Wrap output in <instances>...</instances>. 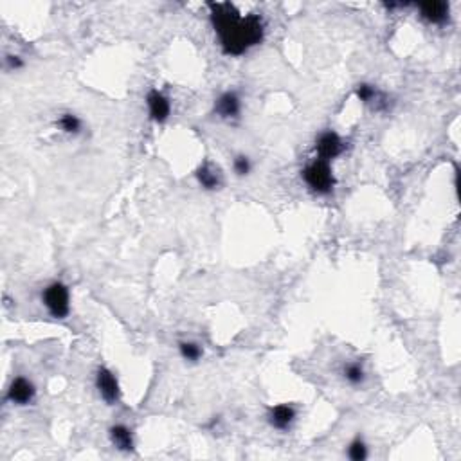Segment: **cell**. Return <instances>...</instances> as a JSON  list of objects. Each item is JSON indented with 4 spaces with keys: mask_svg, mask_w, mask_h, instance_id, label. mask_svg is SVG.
Listing matches in <instances>:
<instances>
[{
    "mask_svg": "<svg viewBox=\"0 0 461 461\" xmlns=\"http://www.w3.org/2000/svg\"><path fill=\"white\" fill-rule=\"evenodd\" d=\"M209 8H211V22L226 54L242 56L263 40L265 26L262 17L258 15L244 17L238 13L235 6L227 2L209 4Z\"/></svg>",
    "mask_w": 461,
    "mask_h": 461,
    "instance_id": "cell-1",
    "label": "cell"
},
{
    "mask_svg": "<svg viewBox=\"0 0 461 461\" xmlns=\"http://www.w3.org/2000/svg\"><path fill=\"white\" fill-rule=\"evenodd\" d=\"M303 181L308 186V190L315 195L326 196L330 195L335 187V177H333L332 166L323 159H315L314 162L303 169Z\"/></svg>",
    "mask_w": 461,
    "mask_h": 461,
    "instance_id": "cell-2",
    "label": "cell"
},
{
    "mask_svg": "<svg viewBox=\"0 0 461 461\" xmlns=\"http://www.w3.org/2000/svg\"><path fill=\"white\" fill-rule=\"evenodd\" d=\"M42 303L54 319H65L71 314V292L62 281H53L44 288Z\"/></svg>",
    "mask_w": 461,
    "mask_h": 461,
    "instance_id": "cell-3",
    "label": "cell"
},
{
    "mask_svg": "<svg viewBox=\"0 0 461 461\" xmlns=\"http://www.w3.org/2000/svg\"><path fill=\"white\" fill-rule=\"evenodd\" d=\"M344 150H346L344 139H342L337 132H333V130H326V132H323L319 137H317V141H315L317 159H323L326 160V162L337 159L339 156H342V151Z\"/></svg>",
    "mask_w": 461,
    "mask_h": 461,
    "instance_id": "cell-4",
    "label": "cell"
},
{
    "mask_svg": "<svg viewBox=\"0 0 461 461\" xmlns=\"http://www.w3.org/2000/svg\"><path fill=\"white\" fill-rule=\"evenodd\" d=\"M96 389L107 403H115L119 400V382L108 368H99L96 371Z\"/></svg>",
    "mask_w": 461,
    "mask_h": 461,
    "instance_id": "cell-5",
    "label": "cell"
},
{
    "mask_svg": "<svg viewBox=\"0 0 461 461\" xmlns=\"http://www.w3.org/2000/svg\"><path fill=\"white\" fill-rule=\"evenodd\" d=\"M36 396V387L29 378L18 377L8 387V400L15 405H29Z\"/></svg>",
    "mask_w": 461,
    "mask_h": 461,
    "instance_id": "cell-6",
    "label": "cell"
},
{
    "mask_svg": "<svg viewBox=\"0 0 461 461\" xmlns=\"http://www.w3.org/2000/svg\"><path fill=\"white\" fill-rule=\"evenodd\" d=\"M215 114L220 119H238L240 114H242V99H240L238 94L233 92V90L220 94L215 101Z\"/></svg>",
    "mask_w": 461,
    "mask_h": 461,
    "instance_id": "cell-7",
    "label": "cell"
},
{
    "mask_svg": "<svg viewBox=\"0 0 461 461\" xmlns=\"http://www.w3.org/2000/svg\"><path fill=\"white\" fill-rule=\"evenodd\" d=\"M146 107L148 114H150V119L156 121V123H165V121H168L169 114H171V103H169V99L166 98L165 94L156 89L148 92Z\"/></svg>",
    "mask_w": 461,
    "mask_h": 461,
    "instance_id": "cell-8",
    "label": "cell"
},
{
    "mask_svg": "<svg viewBox=\"0 0 461 461\" xmlns=\"http://www.w3.org/2000/svg\"><path fill=\"white\" fill-rule=\"evenodd\" d=\"M418 11L426 22L433 26H444L451 15V6L447 2H424V4H418Z\"/></svg>",
    "mask_w": 461,
    "mask_h": 461,
    "instance_id": "cell-9",
    "label": "cell"
},
{
    "mask_svg": "<svg viewBox=\"0 0 461 461\" xmlns=\"http://www.w3.org/2000/svg\"><path fill=\"white\" fill-rule=\"evenodd\" d=\"M297 412L292 405L288 403H280L269 411V424H271L272 429L276 430H288L292 427V424L296 421Z\"/></svg>",
    "mask_w": 461,
    "mask_h": 461,
    "instance_id": "cell-10",
    "label": "cell"
},
{
    "mask_svg": "<svg viewBox=\"0 0 461 461\" xmlns=\"http://www.w3.org/2000/svg\"><path fill=\"white\" fill-rule=\"evenodd\" d=\"M110 442L117 451H123V453H132L133 451V435L132 429H128L126 426H114L110 427Z\"/></svg>",
    "mask_w": 461,
    "mask_h": 461,
    "instance_id": "cell-11",
    "label": "cell"
},
{
    "mask_svg": "<svg viewBox=\"0 0 461 461\" xmlns=\"http://www.w3.org/2000/svg\"><path fill=\"white\" fill-rule=\"evenodd\" d=\"M196 182H199L200 187H204L206 191H217L222 186V181H220V175H218L217 169H213L209 165H202L195 171Z\"/></svg>",
    "mask_w": 461,
    "mask_h": 461,
    "instance_id": "cell-12",
    "label": "cell"
},
{
    "mask_svg": "<svg viewBox=\"0 0 461 461\" xmlns=\"http://www.w3.org/2000/svg\"><path fill=\"white\" fill-rule=\"evenodd\" d=\"M56 124L58 128L62 130L63 133H67V135H78L83 130V121L76 114H72V112H65V114L60 115Z\"/></svg>",
    "mask_w": 461,
    "mask_h": 461,
    "instance_id": "cell-13",
    "label": "cell"
},
{
    "mask_svg": "<svg viewBox=\"0 0 461 461\" xmlns=\"http://www.w3.org/2000/svg\"><path fill=\"white\" fill-rule=\"evenodd\" d=\"M342 377L350 386H362L366 380V369L360 362H348L342 368Z\"/></svg>",
    "mask_w": 461,
    "mask_h": 461,
    "instance_id": "cell-14",
    "label": "cell"
},
{
    "mask_svg": "<svg viewBox=\"0 0 461 461\" xmlns=\"http://www.w3.org/2000/svg\"><path fill=\"white\" fill-rule=\"evenodd\" d=\"M178 351H181V357L186 362H199L202 359V355H204V350L200 348L199 342L193 341H182L178 344Z\"/></svg>",
    "mask_w": 461,
    "mask_h": 461,
    "instance_id": "cell-15",
    "label": "cell"
},
{
    "mask_svg": "<svg viewBox=\"0 0 461 461\" xmlns=\"http://www.w3.org/2000/svg\"><path fill=\"white\" fill-rule=\"evenodd\" d=\"M348 458L353 461H364L368 458V445H366V442H364L360 436H357V438L348 445Z\"/></svg>",
    "mask_w": 461,
    "mask_h": 461,
    "instance_id": "cell-16",
    "label": "cell"
},
{
    "mask_svg": "<svg viewBox=\"0 0 461 461\" xmlns=\"http://www.w3.org/2000/svg\"><path fill=\"white\" fill-rule=\"evenodd\" d=\"M233 171L238 175V177H247L249 173L253 171V162H251V159H249L247 156H236L235 159H233Z\"/></svg>",
    "mask_w": 461,
    "mask_h": 461,
    "instance_id": "cell-17",
    "label": "cell"
},
{
    "mask_svg": "<svg viewBox=\"0 0 461 461\" xmlns=\"http://www.w3.org/2000/svg\"><path fill=\"white\" fill-rule=\"evenodd\" d=\"M355 94H357V98L362 103H373L378 99L377 89L368 83H360L359 87H357V90H355Z\"/></svg>",
    "mask_w": 461,
    "mask_h": 461,
    "instance_id": "cell-18",
    "label": "cell"
},
{
    "mask_svg": "<svg viewBox=\"0 0 461 461\" xmlns=\"http://www.w3.org/2000/svg\"><path fill=\"white\" fill-rule=\"evenodd\" d=\"M6 67H8L9 71H18V69H22L24 62L20 56H8L6 58Z\"/></svg>",
    "mask_w": 461,
    "mask_h": 461,
    "instance_id": "cell-19",
    "label": "cell"
}]
</instances>
